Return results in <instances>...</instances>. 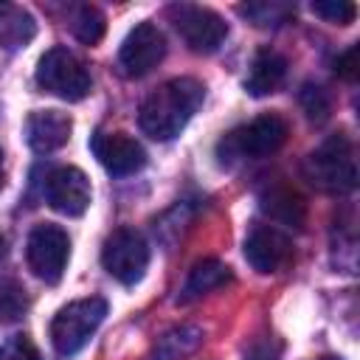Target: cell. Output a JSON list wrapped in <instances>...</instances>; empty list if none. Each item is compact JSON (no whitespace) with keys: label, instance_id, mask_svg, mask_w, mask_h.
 <instances>
[{"label":"cell","instance_id":"1","mask_svg":"<svg viewBox=\"0 0 360 360\" xmlns=\"http://www.w3.org/2000/svg\"><path fill=\"white\" fill-rule=\"evenodd\" d=\"M202 96H205L202 84L191 76L163 82L141 104V112H138L141 129L155 141H172L197 112V107L202 104Z\"/></svg>","mask_w":360,"mask_h":360},{"label":"cell","instance_id":"2","mask_svg":"<svg viewBox=\"0 0 360 360\" xmlns=\"http://www.w3.org/2000/svg\"><path fill=\"white\" fill-rule=\"evenodd\" d=\"M104 315H107V301L98 295H87L62 307L51 323V343L56 354L73 357L90 340V335L101 326Z\"/></svg>","mask_w":360,"mask_h":360},{"label":"cell","instance_id":"3","mask_svg":"<svg viewBox=\"0 0 360 360\" xmlns=\"http://www.w3.org/2000/svg\"><path fill=\"white\" fill-rule=\"evenodd\" d=\"M307 177L323 188V191H352L357 183V166H354V149L346 135L326 138L304 163Z\"/></svg>","mask_w":360,"mask_h":360},{"label":"cell","instance_id":"4","mask_svg":"<svg viewBox=\"0 0 360 360\" xmlns=\"http://www.w3.org/2000/svg\"><path fill=\"white\" fill-rule=\"evenodd\" d=\"M287 121L267 112L253 118L250 124L233 129L231 135H225L219 141V158H264L273 155L276 149H281V143L287 141Z\"/></svg>","mask_w":360,"mask_h":360},{"label":"cell","instance_id":"5","mask_svg":"<svg viewBox=\"0 0 360 360\" xmlns=\"http://www.w3.org/2000/svg\"><path fill=\"white\" fill-rule=\"evenodd\" d=\"M37 84L65 101H79L90 93L93 82L87 68L68 48H51L37 65Z\"/></svg>","mask_w":360,"mask_h":360},{"label":"cell","instance_id":"6","mask_svg":"<svg viewBox=\"0 0 360 360\" xmlns=\"http://www.w3.org/2000/svg\"><path fill=\"white\" fill-rule=\"evenodd\" d=\"M101 264L121 284L141 281V276L149 264V245H146L143 233L135 228L112 231L101 248Z\"/></svg>","mask_w":360,"mask_h":360},{"label":"cell","instance_id":"7","mask_svg":"<svg viewBox=\"0 0 360 360\" xmlns=\"http://www.w3.org/2000/svg\"><path fill=\"white\" fill-rule=\"evenodd\" d=\"M68 256H70V239L59 225L42 222L28 233L25 242V259L28 267L37 278H42L45 284H56L68 267Z\"/></svg>","mask_w":360,"mask_h":360},{"label":"cell","instance_id":"8","mask_svg":"<svg viewBox=\"0 0 360 360\" xmlns=\"http://www.w3.org/2000/svg\"><path fill=\"white\" fill-rule=\"evenodd\" d=\"M169 14H172L177 34L197 53H214L228 37V22L211 8L180 3V6H172Z\"/></svg>","mask_w":360,"mask_h":360},{"label":"cell","instance_id":"9","mask_svg":"<svg viewBox=\"0 0 360 360\" xmlns=\"http://www.w3.org/2000/svg\"><path fill=\"white\" fill-rule=\"evenodd\" d=\"M45 200L65 217H82L90 205V180L76 166H56L45 177Z\"/></svg>","mask_w":360,"mask_h":360},{"label":"cell","instance_id":"10","mask_svg":"<svg viewBox=\"0 0 360 360\" xmlns=\"http://www.w3.org/2000/svg\"><path fill=\"white\" fill-rule=\"evenodd\" d=\"M166 53V39L163 34L152 25V22H138L127 39L121 42V51H118V62L124 68L127 76H146L152 68H158V62L163 59Z\"/></svg>","mask_w":360,"mask_h":360},{"label":"cell","instance_id":"11","mask_svg":"<svg viewBox=\"0 0 360 360\" xmlns=\"http://www.w3.org/2000/svg\"><path fill=\"white\" fill-rule=\"evenodd\" d=\"M90 149L98 158V163L112 174V177H127L135 174L143 163H146V152L143 146L124 135V132H93L90 138Z\"/></svg>","mask_w":360,"mask_h":360},{"label":"cell","instance_id":"12","mask_svg":"<svg viewBox=\"0 0 360 360\" xmlns=\"http://www.w3.org/2000/svg\"><path fill=\"white\" fill-rule=\"evenodd\" d=\"M292 242L273 225H256L245 239V259L256 273H276L287 264Z\"/></svg>","mask_w":360,"mask_h":360},{"label":"cell","instance_id":"13","mask_svg":"<svg viewBox=\"0 0 360 360\" xmlns=\"http://www.w3.org/2000/svg\"><path fill=\"white\" fill-rule=\"evenodd\" d=\"M70 118L59 110H37L28 115L25 121V141L34 152L39 155H48V152H56L68 143L70 138Z\"/></svg>","mask_w":360,"mask_h":360},{"label":"cell","instance_id":"14","mask_svg":"<svg viewBox=\"0 0 360 360\" xmlns=\"http://www.w3.org/2000/svg\"><path fill=\"white\" fill-rule=\"evenodd\" d=\"M284 76H287V59L278 51L264 48L250 62V70L245 76V90L250 96H256V98L259 96H270V93H276L281 87Z\"/></svg>","mask_w":360,"mask_h":360},{"label":"cell","instance_id":"15","mask_svg":"<svg viewBox=\"0 0 360 360\" xmlns=\"http://www.w3.org/2000/svg\"><path fill=\"white\" fill-rule=\"evenodd\" d=\"M37 37V20L14 3H0V48L20 51Z\"/></svg>","mask_w":360,"mask_h":360},{"label":"cell","instance_id":"16","mask_svg":"<svg viewBox=\"0 0 360 360\" xmlns=\"http://www.w3.org/2000/svg\"><path fill=\"white\" fill-rule=\"evenodd\" d=\"M225 281H231L228 267H225L222 262H217V259H202V262H197V264L191 267V273H188V278H186V284H183L180 301L188 304V301H194V298H200V295H205V292L222 287Z\"/></svg>","mask_w":360,"mask_h":360},{"label":"cell","instance_id":"17","mask_svg":"<svg viewBox=\"0 0 360 360\" xmlns=\"http://www.w3.org/2000/svg\"><path fill=\"white\" fill-rule=\"evenodd\" d=\"M262 208L278 222H287L295 228H301L304 222V200L290 188H270L267 194H262Z\"/></svg>","mask_w":360,"mask_h":360},{"label":"cell","instance_id":"18","mask_svg":"<svg viewBox=\"0 0 360 360\" xmlns=\"http://www.w3.org/2000/svg\"><path fill=\"white\" fill-rule=\"evenodd\" d=\"M28 309V295L25 287L17 278L0 276V323H14L25 315Z\"/></svg>","mask_w":360,"mask_h":360},{"label":"cell","instance_id":"19","mask_svg":"<svg viewBox=\"0 0 360 360\" xmlns=\"http://www.w3.org/2000/svg\"><path fill=\"white\" fill-rule=\"evenodd\" d=\"M104 14L96 8V6H79L73 20H70V31L79 42L84 45H96L101 37H104Z\"/></svg>","mask_w":360,"mask_h":360},{"label":"cell","instance_id":"20","mask_svg":"<svg viewBox=\"0 0 360 360\" xmlns=\"http://www.w3.org/2000/svg\"><path fill=\"white\" fill-rule=\"evenodd\" d=\"M197 343H200V329H194V326L174 329V332H169V335L158 343L152 360H177L180 354H188Z\"/></svg>","mask_w":360,"mask_h":360},{"label":"cell","instance_id":"21","mask_svg":"<svg viewBox=\"0 0 360 360\" xmlns=\"http://www.w3.org/2000/svg\"><path fill=\"white\" fill-rule=\"evenodd\" d=\"M298 101H301V107H304L307 118H309V121H315V124H323V121L329 118V112H332L329 93H326L321 84L307 82V84L301 87V93H298Z\"/></svg>","mask_w":360,"mask_h":360},{"label":"cell","instance_id":"22","mask_svg":"<svg viewBox=\"0 0 360 360\" xmlns=\"http://www.w3.org/2000/svg\"><path fill=\"white\" fill-rule=\"evenodd\" d=\"M239 14H245L248 20H253V25H259V28H270V25L276 28V25H281V22L290 20L292 8L290 6H281V3H250V6H242Z\"/></svg>","mask_w":360,"mask_h":360},{"label":"cell","instance_id":"23","mask_svg":"<svg viewBox=\"0 0 360 360\" xmlns=\"http://www.w3.org/2000/svg\"><path fill=\"white\" fill-rule=\"evenodd\" d=\"M0 360H42V354L28 335H11L0 343Z\"/></svg>","mask_w":360,"mask_h":360},{"label":"cell","instance_id":"24","mask_svg":"<svg viewBox=\"0 0 360 360\" xmlns=\"http://www.w3.org/2000/svg\"><path fill=\"white\" fill-rule=\"evenodd\" d=\"M312 11L318 14V17H323V20H329V22H338V25H349L352 20H354V3H349V0H318V3H312Z\"/></svg>","mask_w":360,"mask_h":360},{"label":"cell","instance_id":"25","mask_svg":"<svg viewBox=\"0 0 360 360\" xmlns=\"http://www.w3.org/2000/svg\"><path fill=\"white\" fill-rule=\"evenodd\" d=\"M357 56H360V48L357 45H352L343 56H338L335 70H338L340 79H346V82H354L357 79Z\"/></svg>","mask_w":360,"mask_h":360},{"label":"cell","instance_id":"26","mask_svg":"<svg viewBox=\"0 0 360 360\" xmlns=\"http://www.w3.org/2000/svg\"><path fill=\"white\" fill-rule=\"evenodd\" d=\"M245 360H281V354H278V346L273 340H259L248 349Z\"/></svg>","mask_w":360,"mask_h":360},{"label":"cell","instance_id":"27","mask_svg":"<svg viewBox=\"0 0 360 360\" xmlns=\"http://www.w3.org/2000/svg\"><path fill=\"white\" fill-rule=\"evenodd\" d=\"M3 180H6V174H3V152H0V188H3Z\"/></svg>","mask_w":360,"mask_h":360},{"label":"cell","instance_id":"28","mask_svg":"<svg viewBox=\"0 0 360 360\" xmlns=\"http://www.w3.org/2000/svg\"><path fill=\"white\" fill-rule=\"evenodd\" d=\"M318 360H343V357H335V354H326V357H318Z\"/></svg>","mask_w":360,"mask_h":360},{"label":"cell","instance_id":"29","mask_svg":"<svg viewBox=\"0 0 360 360\" xmlns=\"http://www.w3.org/2000/svg\"><path fill=\"white\" fill-rule=\"evenodd\" d=\"M0 248H3V233H0Z\"/></svg>","mask_w":360,"mask_h":360}]
</instances>
